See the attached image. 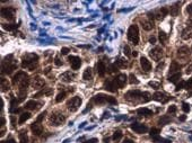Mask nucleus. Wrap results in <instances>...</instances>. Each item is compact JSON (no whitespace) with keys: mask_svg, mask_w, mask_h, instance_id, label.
Masks as SVG:
<instances>
[{"mask_svg":"<svg viewBox=\"0 0 192 143\" xmlns=\"http://www.w3.org/2000/svg\"><path fill=\"white\" fill-rule=\"evenodd\" d=\"M137 114H138V115H141V116H150V115H153V112H152L150 109L143 107V108H139L138 110H137Z\"/></svg>","mask_w":192,"mask_h":143,"instance_id":"cd10ccee","label":"nucleus"},{"mask_svg":"<svg viewBox=\"0 0 192 143\" xmlns=\"http://www.w3.org/2000/svg\"><path fill=\"white\" fill-rule=\"evenodd\" d=\"M115 81H117V84H118L119 88H123V87L126 86V84H127V81H128V77H127L126 74L120 73L117 76Z\"/></svg>","mask_w":192,"mask_h":143,"instance_id":"a211bd4d","label":"nucleus"},{"mask_svg":"<svg viewBox=\"0 0 192 143\" xmlns=\"http://www.w3.org/2000/svg\"><path fill=\"white\" fill-rule=\"evenodd\" d=\"M103 87H104V89H105V90H108V91H110V93H115V91H117V89L119 88L118 84H117V81H115V79L105 80Z\"/></svg>","mask_w":192,"mask_h":143,"instance_id":"9d476101","label":"nucleus"},{"mask_svg":"<svg viewBox=\"0 0 192 143\" xmlns=\"http://www.w3.org/2000/svg\"><path fill=\"white\" fill-rule=\"evenodd\" d=\"M189 55H190V51H189L187 46H182V47H180V49L177 50L176 56L180 61L187 62L188 59H189Z\"/></svg>","mask_w":192,"mask_h":143,"instance_id":"1a4fd4ad","label":"nucleus"},{"mask_svg":"<svg viewBox=\"0 0 192 143\" xmlns=\"http://www.w3.org/2000/svg\"><path fill=\"white\" fill-rule=\"evenodd\" d=\"M124 98L128 102H132V103H138V102L147 103L152 99V96L149 93H141L139 90H131V91L126 94Z\"/></svg>","mask_w":192,"mask_h":143,"instance_id":"f03ea898","label":"nucleus"},{"mask_svg":"<svg viewBox=\"0 0 192 143\" xmlns=\"http://www.w3.org/2000/svg\"><path fill=\"white\" fill-rule=\"evenodd\" d=\"M80 105H81V98L76 96V97H72V98L67 102V108L69 109L70 112L74 113L76 110H78Z\"/></svg>","mask_w":192,"mask_h":143,"instance_id":"6e6552de","label":"nucleus"},{"mask_svg":"<svg viewBox=\"0 0 192 143\" xmlns=\"http://www.w3.org/2000/svg\"><path fill=\"white\" fill-rule=\"evenodd\" d=\"M17 68V62L16 60L13 58V55H8L6 56L4 61H2V73L10 74L14 70H16Z\"/></svg>","mask_w":192,"mask_h":143,"instance_id":"20e7f679","label":"nucleus"},{"mask_svg":"<svg viewBox=\"0 0 192 143\" xmlns=\"http://www.w3.org/2000/svg\"><path fill=\"white\" fill-rule=\"evenodd\" d=\"M154 143H171L170 140H166V139L161 138L159 135H156V136H152Z\"/></svg>","mask_w":192,"mask_h":143,"instance_id":"473e14b6","label":"nucleus"},{"mask_svg":"<svg viewBox=\"0 0 192 143\" xmlns=\"http://www.w3.org/2000/svg\"><path fill=\"white\" fill-rule=\"evenodd\" d=\"M185 72H187L188 74H189V73H191V72H192V63L190 64V65H189V67H188V68H187V70H185Z\"/></svg>","mask_w":192,"mask_h":143,"instance_id":"4d7b16f0","label":"nucleus"},{"mask_svg":"<svg viewBox=\"0 0 192 143\" xmlns=\"http://www.w3.org/2000/svg\"><path fill=\"white\" fill-rule=\"evenodd\" d=\"M96 71H97V73L101 76V77H103L105 72H106V65L104 63L103 61H99L97 64H96Z\"/></svg>","mask_w":192,"mask_h":143,"instance_id":"4be33fe9","label":"nucleus"},{"mask_svg":"<svg viewBox=\"0 0 192 143\" xmlns=\"http://www.w3.org/2000/svg\"><path fill=\"white\" fill-rule=\"evenodd\" d=\"M149 86L150 87H153L154 89H157V88H159V82H155V81H149Z\"/></svg>","mask_w":192,"mask_h":143,"instance_id":"8fccbe9b","label":"nucleus"},{"mask_svg":"<svg viewBox=\"0 0 192 143\" xmlns=\"http://www.w3.org/2000/svg\"><path fill=\"white\" fill-rule=\"evenodd\" d=\"M31 130H32L33 134H34V135H36V136L41 135V134H42V132H43V127H42V125L40 124V122H36V121H35L34 123L31 125Z\"/></svg>","mask_w":192,"mask_h":143,"instance_id":"f3484780","label":"nucleus"},{"mask_svg":"<svg viewBox=\"0 0 192 143\" xmlns=\"http://www.w3.org/2000/svg\"><path fill=\"white\" fill-rule=\"evenodd\" d=\"M75 78H76V74L74 72H71V71H66V72H64L60 76V79L64 81V82H70V81L75 80Z\"/></svg>","mask_w":192,"mask_h":143,"instance_id":"aec40b11","label":"nucleus"},{"mask_svg":"<svg viewBox=\"0 0 192 143\" xmlns=\"http://www.w3.org/2000/svg\"><path fill=\"white\" fill-rule=\"evenodd\" d=\"M176 106H175V105H172V106H170V107H168V109H167V112L168 113H175V112H176Z\"/></svg>","mask_w":192,"mask_h":143,"instance_id":"3c124183","label":"nucleus"},{"mask_svg":"<svg viewBox=\"0 0 192 143\" xmlns=\"http://www.w3.org/2000/svg\"><path fill=\"white\" fill-rule=\"evenodd\" d=\"M104 142H105V143H108V139H104Z\"/></svg>","mask_w":192,"mask_h":143,"instance_id":"0e129e2a","label":"nucleus"},{"mask_svg":"<svg viewBox=\"0 0 192 143\" xmlns=\"http://www.w3.org/2000/svg\"><path fill=\"white\" fill-rule=\"evenodd\" d=\"M131 128H132L136 133H138V134L146 133V132L148 131L147 126H146V125H143V124H140V123H132L131 124Z\"/></svg>","mask_w":192,"mask_h":143,"instance_id":"ddd939ff","label":"nucleus"},{"mask_svg":"<svg viewBox=\"0 0 192 143\" xmlns=\"http://www.w3.org/2000/svg\"><path fill=\"white\" fill-rule=\"evenodd\" d=\"M153 98L155 99V100L159 102V103L164 104V103H166V102H168L171 97H168L167 95H165L164 93H159V91H157V93H155V94H154Z\"/></svg>","mask_w":192,"mask_h":143,"instance_id":"6ab92c4d","label":"nucleus"},{"mask_svg":"<svg viewBox=\"0 0 192 143\" xmlns=\"http://www.w3.org/2000/svg\"><path fill=\"white\" fill-rule=\"evenodd\" d=\"M137 55H138V53H137V51H134V52H132V56H134V58H136Z\"/></svg>","mask_w":192,"mask_h":143,"instance_id":"e2e57ef3","label":"nucleus"},{"mask_svg":"<svg viewBox=\"0 0 192 143\" xmlns=\"http://www.w3.org/2000/svg\"><path fill=\"white\" fill-rule=\"evenodd\" d=\"M97 142H99L97 139H90V140H87V141L84 143H97Z\"/></svg>","mask_w":192,"mask_h":143,"instance_id":"5fc2aeb1","label":"nucleus"},{"mask_svg":"<svg viewBox=\"0 0 192 143\" xmlns=\"http://www.w3.org/2000/svg\"><path fill=\"white\" fill-rule=\"evenodd\" d=\"M141 26H143V28L145 30H150L154 28V23L153 20L148 19V20H143V23H141Z\"/></svg>","mask_w":192,"mask_h":143,"instance_id":"393cba45","label":"nucleus"},{"mask_svg":"<svg viewBox=\"0 0 192 143\" xmlns=\"http://www.w3.org/2000/svg\"><path fill=\"white\" fill-rule=\"evenodd\" d=\"M117 71H118L117 64H112V65L108 68V72H110V73H114V72H117Z\"/></svg>","mask_w":192,"mask_h":143,"instance_id":"37998d69","label":"nucleus"},{"mask_svg":"<svg viewBox=\"0 0 192 143\" xmlns=\"http://www.w3.org/2000/svg\"><path fill=\"white\" fill-rule=\"evenodd\" d=\"M129 84H139V80L137 79V77L134 76V74H130L129 76Z\"/></svg>","mask_w":192,"mask_h":143,"instance_id":"4c0bfd02","label":"nucleus"},{"mask_svg":"<svg viewBox=\"0 0 192 143\" xmlns=\"http://www.w3.org/2000/svg\"><path fill=\"white\" fill-rule=\"evenodd\" d=\"M159 13H161V15H162V17L164 18V17H165V16H166V15L168 14V9L166 8V7H163L162 9L159 10Z\"/></svg>","mask_w":192,"mask_h":143,"instance_id":"c03bdc74","label":"nucleus"},{"mask_svg":"<svg viewBox=\"0 0 192 143\" xmlns=\"http://www.w3.org/2000/svg\"><path fill=\"white\" fill-rule=\"evenodd\" d=\"M93 100L95 104H97V105H103V104H112V105H117L118 102H117V99L112 97V96H108V95H104V94H99L96 95V96H94L93 97Z\"/></svg>","mask_w":192,"mask_h":143,"instance_id":"39448f33","label":"nucleus"},{"mask_svg":"<svg viewBox=\"0 0 192 143\" xmlns=\"http://www.w3.org/2000/svg\"><path fill=\"white\" fill-rule=\"evenodd\" d=\"M121 138H122V132L121 131H115L113 136H112V140H113L114 142H118V141L121 140Z\"/></svg>","mask_w":192,"mask_h":143,"instance_id":"e433bc0d","label":"nucleus"},{"mask_svg":"<svg viewBox=\"0 0 192 143\" xmlns=\"http://www.w3.org/2000/svg\"><path fill=\"white\" fill-rule=\"evenodd\" d=\"M68 52H69V49H68V47H62V49H61V54L66 55L68 54Z\"/></svg>","mask_w":192,"mask_h":143,"instance_id":"864d4df0","label":"nucleus"},{"mask_svg":"<svg viewBox=\"0 0 192 143\" xmlns=\"http://www.w3.org/2000/svg\"><path fill=\"white\" fill-rule=\"evenodd\" d=\"M180 78H181V73L180 72H177V73L175 74H172V76H170V78H168V80L172 82V84H176L177 81L180 80Z\"/></svg>","mask_w":192,"mask_h":143,"instance_id":"c9c22d12","label":"nucleus"},{"mask_svg":"<svg viewBox=\"0 0 192 143\" xmlns=\"http://www.w3.org/2000/svg\"><path fill=\"white\" fill-rule=\"evenodd\" d=\"M39 64V55L35 54V53H27L23 56V60H22V67L24 69L27 70H33L37 67Z\"/></svg>","mask_w":192,"mask_h":143,"instance_id":"7ed1b4c3","label":"nucleus"},{"mask_svg":"<svg viewBox=\"0 0 192 143\" xmlns=\"http://www.w3.org/2000/svg\"><path fill=\"white\" fill-rule=\"evenodd\" d=\"M123 52H124V54L127 55V56H131V55H132V53H131V50H130V47H129V45H126V46H124Z\"/></svg>","mask_w":192,"mask_h":143,"instance_id":"79ce46f5","label":"nucleus"},{"mask_svg":"<svg viewBox=\"0 0 192 143\" xmlns=\"http://www.w3.org/2000/svg\"><path fill=\"white\" fill-rule=\"evenodd\" d=\"M31 117H32L31 113H28V112H24V113L20 114V117H19V121H18V123H19V124L25 123V122H26L27 119H30Z\"/></svg>","mask_w":192,"mask_h":143,"instance_id":"bb28decb","label":"nucleus"},{"mask_svg":"<svg viewBox=\"0 0 192 143\" xmlns=\"http://www.w3.org/2000/svg\"><path fill=\"white\" fill-rule=\"evenodd\" d=\"M149 55L152 56V59L153 60L158 61V60H161L163 58V55H164V51H163L162 47L156 46V47H154V49L149 52Z\"/></svg>","mask_w":192,"mask_h":143,"instance_id":"f8f14e48","label":"nucleus"},{"mask_svg":"<svg viewBox=\"0 0 192 143\" xmlns=\"http://www.w3.org/2000/svg\"><path fill=\"white\" fill-rule=\"evenodd\" d=\"M128 39L134 45L139 44V28L137 25H131L128 30Z\"/></svg>","mask_w":192,"mask_h":143,"instance_id":"0eeeda50","label":"nucleus"},{"mask_svg":"<svg viewBox=\"0 0 192 143\" xmlns=\"http://www.w3.org/2000/svg\"><path fill=\"white\" fill-rule=\"evenodd\" d=\"M10 84L8 82V80L5 79V78H1V91H7L9 90Z\"/></svg>","mask_w":192,"mask_h":143,"instance_id":"2f4dec72","label":"nucleus"},{"mask_svg":"<svg viewBox=\"0 0 192 143\" xmlns=\"http://www.w3.org/2000/svg\"><path fill=\"white\" fill-rule=\"evenodd\" d=\"M140 65H141L143 71H146V72H149L152 70V63H150V61L146 56H141L140 58Z\"/></svg>","mask_w":192,"mask_h":143,"instance_id":"dca6fc26","label":"nucleus"},{"mask_svg":"<svg viewBox=\"0 0 192 143\" xmlns=\"http://www.w3.org/2000/svg\"><path fill=\"white\" fill-rule=\"evenodd\" d=\"M68 60H69L70 64H71V69L72 70H78L79 68H80V65H81V60H80V58L71 55V56L68 58Z\"/></svg>","mask_w":192,"mask_h":143,"instance_id":"4468645a","label":"nucleus"},{"mask_svg":"<svg viewBox=\"0 0 192 143\" xmlns=\"http://www.w3.org/2000/svg\"><path fill=\"white\" fill-rule=\"evenodd\" d=\"M2 27H4L5 30H16V28L18 27V25H16V24H10V25L4 24V25H2Z\"/></svg>","mask_w":192,"mask_h":143,"instance_id":"58836bf2","label":"nucleus"},{"mask_svg":"<svg viewBox=\"0 0 192 143\" xmlns=\"http://www.w3.org/2000/svg\"><path fill=\"white\" fill-rule=\"evenodd\" d=\"M149 42H150V43H155V42H156V39H155L154 36H152V37L149 39Z\"/></svg>","mask_w":192,"mask_h":143,"instance_id":"052dcab7","label":"nucleus"},{"mask_svg":"<svg viewBox=\"0 0 192 143\" xmlns=\"http://www.w3.org/2000/svg\"><path fill=\"white\" fill-rule=\"evenodd\" d=\"M54 64H55V65H58V67H60V65H62V61H60V59L57 56V58L54 59Z\"/></svg>","mask_w":192,"mask_h":143,"instance_id":"603ef678","label":"nucleus"},{"mask_svg":"<svg viewBox=\"0 0 192 143\" xmlns=\"http://www.w3.org/2000/svg\"><path fill=\"white\" fill-rule=\"evenodd\" d=\"M19 141L20 143H28V136H27L26 130H22L19 132Z\"/></svg>","mask_w":192,"mask_h":143,"instance_id":"a878e982","label":"nucleus"},{"mask_svg":"<svg viewBox=\"0 0 192 143\" xmlns=\"http://www.w3.org/2000/svg\"><path fill=\"white\" fill-rule=\"evenodd\" d=\"M66 96H67V93H66V91H62V93H60V94L57 96V98H55V102H57V103H60V102H62V100L66 98Z\"/></svg>","mask_w":192,"mask_h":143,"instance_id":"ea45409f","label":"nucleus"},{"mask_svg":"<svg viewBox=\"0 0 192 143\" xmlns=\"http://www.w3.org/2000/svg\"><path fill=\"white\" fill-rule=\"evenodd\" d=\"M158 36H159V41H161V43H163V44H166L167 43V35H166V33L165 32H163V30H159V33H158Z\"/></svg>","mask_w":192,"mask_h":143,"instance_id":"f704fd0d","label":"nucleus"},{"mask_svg":"<svg viewBox=\"0 0 192 143\" xmlns=\"http://www.w3.org/2000/svg\"><path fill=\"white\" fill-rule=\"evenodd\" d=\"M185 119H187V117H185V115H183V116L180 117V121H185Z\"/></svg>","mask_w":192,"mask_h":143,"instance_id":"680f3d73","label":"nucleus"},{"mask_svg":"<svg viewBox=\"0 0 192 143\" xmlns=\"http://www.w3.org/2000/svg\"><path fill=\"white\" fill-rule=\"evenodd\" d=\"M159 135V130L158 128H152L150 130V136H156Z\"/></svg>","mask_w":192,"mask_h":143,"instance_id":"49530a36","label":"nucleus"},{"mask_svg":"<svg viewBox=\"0 0 192 143\" xmlns=\"http://www.w3.org/2000/svg\"><path fill=\"white\" fill-rule=\"evenodd\" d=\"M1 16L8 20H14L15 19V9L10 8V7L2 8L1 9Z\"/></svg>","mask_w":192,"mask_h":143,"instance_id":"9b49d317","label":"nucleus"},{"mask_svg":"<svg viewBox=\"0 0 192 143\" xmlns=\"http://www.w3.org/2000/svg\"><path fill=\"white\" fill-rule=\"evenodd\" d=\"M171 121H172V119H171L170 116H167V115H163L162 117L158 119V123L161 124V125H166V124H168Z\"/></svg>","mask_w":192,"mask_h":143,"instance_id":"72a5a7b5","label":"nucleus"},{"mask_svg":"<svg viewBox=\"0 0 192 143\" xmlns=\"http://www.w3.org/2000/svg\"><path fill=\"white\" fill-rule=\"evenodd\" d=\"M181 69V65L177 63L176 61H173L170 67V74H175L179 72V70Z\"/></svg>","mask_w":192,"mask_h":143,"instance_id":"b1692460","label":"nucleus"},{"mask_svg":"<svg viewBox=\"0 0 192 143\" xmlns=\"http://www.w3.org/2000/svg\"><path fill=\"white\" fill-rule=\"evenodd\" d=\"M182 39L183 40H190L192 39V26L189 25L187 26L182 32Z\"/></svg>","mask_w":192,"mask_h":143,"instance_id":"5701e85b","label":"nucleus"},{"mask_svg":"<svg viewBox=\"0 0 192 143\" xmlns=\"http://www.w3.org/2000/svg\"><path fill=\"white\" fill-rule=\"evenodd\" d=\"M117 67L118 68H121V69H126L127 67H128V61L126 59H123V58H121V59H119L118 61H117Z\"/></svg>","mask_w":192,"mask_h":143,"instance_id":"c756f323","label":"nucleus"},{"mask_svg":"<svg viewBox=\"0 0 192 143\" xmlns=\"http://www.w3.org/2000/svg\"><path fill=\"white\" fill-rule=\"evenodd\" d=\"M1 143H16V142L14 139H9V140H7V141H2Z\"/></svg>","mask_w":192,"mask_h":143,"instance_id":"13d9d810","label":"nucleus"},{"mask_svg":"<svg viewBox=\"0 0 192 143\" xmlns=\"http://www.w3.org/2000/svg\"><path fill=\"white\" fill-rule=\"evenodd\" d=\"M45 84L44 79H42L40 76H35L32 80V87L34 89H41Z\"/></svg>","mask_w":192,"mask_h":143,"instance_id":"2eb2a0df","label":"nucleus"},{"mask_svg":"<svg viewBox=\"0 0 192 143\" xmlns=\"http://www.w3.org/2000/svg\"><path fill=\"white\" fill-rule=\"evenodd\" d=\"M83 78L85 80H90L93 78V71L90 68H87V69L84 71V74H83Z\"/></svg>","mask_w":192,"mask_h":143,"instance_id":"7c9ffc66","label":"nucleus"},{"mask_svg":"<svg viewBox=\"0 0 192 143\" xmlns=\"http://www.w3.org/2000/svg\"><path fill=\"white\" fill-rule=\"evenodd\" d=\"M170 13H171V15H172V16H177V14H179V7H177L176 5L171 6Z\"/></svg>","mask_w":192,"mask_h":143,"instance_id":"a19ab883","label":"nucleus"},{"mask_svg":"<svg viewBox=\"0 0 192 143\" xmlns=\"http://www.w3.org/2000/svg\"><path fill=\"white\" fill-rule=\"evenodd\" d=\"M191 50H192V47H191Z\"/></svg>","mask_w":192,"mask_h":143,"instance_id":"338daca9","label":"nucleus"},{"mask_svg":"<svg viewBox=\"0 0 192 143\" xmlns=\"http://www.w3.org/2000/svg\"><path fill=\"white\" fill-rule=\"evenodd\" d=\"M122 143H134V142H133L132 140H130V139H124Z\"/></svg>","mask_w":192,"mask_h":143,"instance_id":"bf43d9fd","label":"nucleus"},{"mask_svg":"<svg viewBox=\"0 0 192 143\" xmlns=\"http://www.w3.org/2000/svg\"><path fill=\"white\" fill-rule=\"evenodd\" d=\"M189 25H191V26H192V16H191V19H190V24H189Z\"/></svg>","mask_w":192,"mask_h":143,"instance_id":"69168bd1","label":"nucleus"},{"mask_svg":"<svg viewBox=\"0 0 192 143\" xmlns=\"http://www.w3.org/2000/svg\"><path fill=\"white\" fill-rule=\"evenodd\" d=\"M182 109L185 112V113H189V112H190V105L187 104V103H183L182 104Z\"/></svg>","mask_w":192,"mask_h":143,"instance_id":"de8ad7c7","label":"nucleus"},{"mask_svg":"<svg viewBox=\"0 0 192 143\" xmlns=\"http://www.w3.org/2000/svg\"><path fill=\"white\" fill-rule=\"evenodd\" d=\"M184 88L188 89V90H191L192 89V78H190V79L185 82V87H184Z\"/></svg>","mask_w":192,"mask_h":143,"instance_id":"a18cd8bd","label":"nucleus"},{"mask_svg":"<svg viewBox=\"0 0 192 143\" xmlns=\"http://www.w3.org/2000/svg\"><path fill=\"white\" fill-rule=\"evenodd\" d=\"M187 11L190 14V15L192 16V4H190V5L188 6V8H187Z\"/></svg>","mask_w":192,"mask_h":143,"instance_id":"6e6d98bb","label":"nucleus"},{"mask_svg":"<svg viewBox=\"0 0 192 143\" xmlns=\"http://www.w3.org/2000/svg\"><path fill=\"white\" fill-rule=\"evenodd\" d=\"M184 87H185V82H184V81H181V82H180V84L176 86V88H175V91H179V90L183 89Z\"/></svg>","mask_w":192,"mask_h":143,"instance_id":"09e8293b","label":"nucleus"},{"mask_svg":"<svg viewBox=\"0 0 192 143\" xmlns=\"http://www.w3.org/2000/svg\"><path fill=\"white\" fill-rule=\"evenodd\" d=\"M41 103H37V102H35V100H30V102H27L26 105H25V108L26 109H30V110H37V109L41 108Z\"/></svg>","mask_w":192,"mask_h":143,"instance_id":"412c9836","label":"nucleus"},{"mask_svg":"<svg viewBox=\"0 0 192 143\" xmlns=\"http://www.w3.org/2000/svg\"><path fill=\"white\" fill-rule=\"evenodd\" d=\"M13 84L14 86H18V90H19V102H23L26 96V89L30 84V77L28 74L24 72V71H18L17 73L14 76L13 78Z\"/></svg>","mask_w":192,"mask_h":143,"instance_id":"f257e3e1","label":"nucleus"},{"mask_svg":"<svg viewBox=\"0 0 192 143\" xmlns=\"http://www.w3.org/2000/svg\"><path fill=\"white\" fill-rule=\"evenodd\" d=\"M49 122L53 126H59V125H61V124H64L66 122V116L61 112H54V113L50 115Z\"/></svg>","mask_w":192,"mask_h":143,"instance_id":"423d86ee","label":"nucleus"},{"mask_svg":"<svg viewBox=\"0 0 192 143\" xmlns=\"http://www.w3.org/2000/svg\"><path fill=\"white\" fill-rule=\"evenodd\" d=\"M51 94H52V90H51V89H50V88H44V89H42L40 93L35 94L33 97H34V98H37V97H40V96H43V95H44V96H45V95H46V96H49V95H51Z\"/></svg>","mask_w":192,"mask_h":143,"instance_id":"c85d7f7f","label":"nucleus"}]
</instances>
